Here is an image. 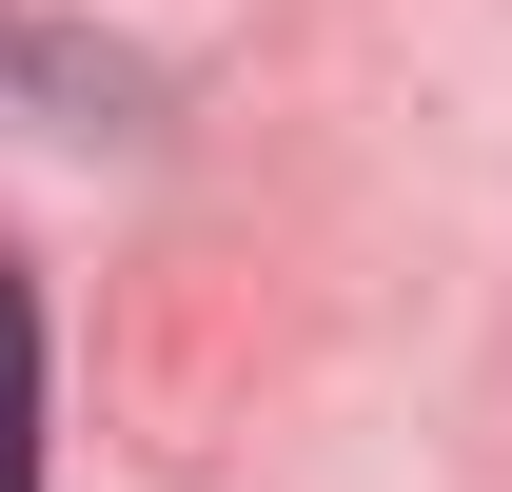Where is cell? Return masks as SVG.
Segmentation results:
<instances>
[{"label": "cell", "instance_id": "cell-1", "mask_svg": "<svg viewBox=\"0 0 512 492\" xmlns=\"http://www.w3.org/2000/svg\"><path fill=\"white\" fill-rule=\"evenodd\" d=\"M0 492H40V296L0 276Z\"/></svg>", "mask_w": 512, "mask_h": 492}]
</instances>
